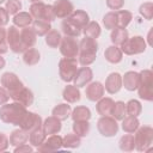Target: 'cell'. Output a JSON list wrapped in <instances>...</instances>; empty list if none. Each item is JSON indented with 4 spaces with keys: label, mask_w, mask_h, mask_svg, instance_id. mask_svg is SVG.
I'll list each match as a JSON object with an SVG mask.
<instances>
[{
    "label": "cell",
    "mask_w": 153,
    "mask_h": 153,
    "mask_svg": "<svg viewBox=\"0 0 153 153\" xmlns=\"http://www.w3.org/2000/svg\"><path fill=\"white\" fill-rule=\"evenodd\" d=\"M26 111H27L26 108L23 106L22 104L17 102H13V103L7 102L6 104L0 106V120L6 124L19 126Z\"/></svg>",
    "instance_id": "cell-1"
},
{
    "label": "cell",
    "mask_w": 153,
    "mask_h": 153,
    "mask_svg": "<svg viewBox=\"0 0 153 153\" xmlns=\"http://www.w3.org/2000/svg\"><path fill=\"white\" fill-rule=\"evenodd\" d=\"M97 51H98V43L94 38L85 36L81 38L79 43V60L78 62L81 66H90L92 65L97 59Z\"/></svg>",
    "instance_id": "cell-2"
},
{
    "label": "cell",
    "mask_w": 153,
    "mask_h": 153,
    "mask_svg": "<svg viewBox=\"0 0 153 153\" xmlns=\"http://www.w3.org/2000/svg\"><path fill=\"white\" fill-rule=\"evenodd\" d=\"M140 85L137 87L139 97L143 100H153V73L151 69H142L140 73Z\"/></svg>",
    "instance_id": "cell-3"
},
{
    "label": "cell",
    "mask_w": 153,
    "mask_h": 153,
    "mask_svg": "<svg viewBox=\"0 0 153 153\" xmlns=\"http://www.w3.org/2000/svg\"><path fill=\"white\" fill-rule=\"evenodd\" d=\"M134 142H135V149L139 152H146L149 149L153 142V129L149 126H142L139 127L135 130L134 135Z\"/></svg>",
    "instance_id": "cell-4"
},
{
    "label": "cell",
    "mask_w": 153,
    "mask_h": 153,
    "mask_svg": "<svg viewBox=\"0 0 153 153\" xmlns=\"http://www.w3.org/2000/svg\"><path fill=\"white\" fill-rule=\"evenodd\" d=\"M30 14L32 16L33 19H38V20H44L48 23H51L53 20H55V13L53 10V5H47L42 1L38 2H32L30 8H29Z\"/></svg>",
    "instance_id": "cell-5"
},
{
    "label": "cell",
    "mask_w": 153,
    "mask_h": 153,
    "mask_svg": "<svg viewBox=\"0 0 153 153\" xmlns=\"http://www.w3.org/2000/svg\"><path fill=\"white\" fill-rule=\"evenodd\" d=\"M78 61L76 59L62 57L59 62V75L62 81L71 82L74 79V75L78 71Z\"/></svg>",
    "instance_id": "cell-6"
},
{
    "label": "cell",
    "mask_w": 153,
    "mask_h": 153,
    "mask_svg": "<svg viewBox=\"0 0 153 153\" xmlns=\"http://www.w3.org/2000/svg\"><path fill=\"white\" fill-rule=\"evenodd\" d=\"M147 43L142 36H134L128 37L127 41L121 45V50L126 55H137L146 50Z\"/></svg>",
    "instance_id": "cell-7"
},
{
    "label": "cell",
    "mask_w": 153,
    "mask_h": 153,
    "mask_svg": "<svg viewBox=\"0 0 153 153\" xmlns=\"http://www.w3.org/2000/svg\"><path fill=\"white\" fill-rule=\"evenodd\" d=\"M97 129L102 136L112 137L118 131V123L112 116H100L97 121Z\"/></svg>",
    "instance_id": "cell-8"
},
{
    "label": "cell",
    "mask_w": 153,
    "mask_h": 153,
    "mask_svg": "<svg viewBox=\"0 0 153 153\" xmlns=\"http://www.w3.org/2000/svg\"><path fill=\"white\" fill-rule=\"evenodd\" d=\"M0 82H1V86L5 87L7 90V92L10 93V98L11 96H13L14 93H17L20 88L24 87V84L22 82V80L18 78V75L16 73H12V72H6L1 75V79H0Z\"/></svg>",
    "instance_id": "cell-9"
},
{
    "label": "cell",
    "mask_w": 153,
    "mask_h": 153,
    "mask_svg": "<svg viewBox=\"0 0 153 153\" xmlns=\"http://www.w3.org/2000/svg\"><path fill=\"white\" fill-rule=\"evenodd\" d=\"M59 48L63 57L76 59L79 55V43L76 42V39H74V37H69V36L62 37Z\"/></svg>",
    "instance_id": "cell-10"
},
{
    "label": "cell",
    "mask_w": 153,
    "mask_h": 153,
    "mask_svg": "<svg viewBox=\"0 0 153 153\" xmlns=\"http://www.w3.org/2000/svg\"><path fill=\"white\" fill-rule=\"evenodd\" d=\"M6 42H7L8 48L13 53H16V54L24 53V48H23V44H22V41H20V32H19L17 26L11 25L7 29V31H6Z\"/></svg>",
    "instance_id": "cell-11"
},
{
    "label": "cell",
    "mask_w": 153,
    "mask_h": 153,
    "mask_svg": "<svg viewBox=\"0 0 153 153\" xmlns=\"http://www.w3.org/2000/svg\"><path fill=\"white\" fill-rule=\"evenodd\" d=\"M42 123H43V120L38 114L32 112V111H26V114L24 115V117L20 121L18 127L22 128L23 130L30 133L35 129L42 128Z\"/></svg>",
    "instance_id": "cell-12"
},
{
    "label": "cell",
    "mask_w": 153,
    "mask_h": 153,
    "mask_svg": "<svg viewBox=\"0 0 153 153\" xmlns=\"http://www.w3.org/2000/svg\"><path fill=\"white\" fill-rule=\"evenodd\" d=\"M93 79V72L88 66H82L80 68H78L74 79H73V85L76 87H85L88 82H91Z\"/></svg>",
    "instance_id": "cell-13"
},
{
    "label": "cell",
    "mask_w": 153,
    "mask_h": 153,
    "mask_svg": "<svg viewBox=\"0 0 153 153\" xmlns=\"http://www.w3.org/2000/svg\"><path fill=\"white\" fill-rule=\"evenodd\" d=\"M53 10L56 18H68L74 11V6L69 0H55L53 4Z\"/></svg>",
    "instance_id": "cell-14"
},
{
    "label": "cell",
    "mask_w": 153,
    "mask_h": 153,
    "mask_svg": "<svg viewBox=\"0 0 153 153\" xmlns=\"http://www.w3.org/2000/svg\"><path fill=\"white\" fill-rule=\"evenodd\" d=\"M104 93H105V88L100 81H91L86 85L85 94H86V98L91 102L99 100L102 97H104Z\"/></svg>",
    "instance_id": "cell-15"
},
{
    "label": "cell",
    "mask_w": 153,
    "mask_h": 153,
    "mask_svg": "<svg viewBox=\"0 0 153 153\" xmlns=\"http://www.w3.org/2000/svg\"><path fill=\"white\" fill-rule=\"evenodd\" d=\"M122 75L117 72H112L110 73L106 79H105V84H104V88L108 93L110 94H115L117 92H120V90L122 88Z\"/></svg>",
    "instance_id": "cell-16"
},
{
    "label": "cell",
    "mask_w": 153,
    "mask_h": 153,
    "mask_svg": "<svg viewBox=\"0 0 153 153\" xmlns=\"http://www.w3.org/2000/svg\"><path fill=\"white\" fill-rule=\"evenodd\" d=\"M62 147V136H60L59 134H51L49 135L44 142L37 147L38 152H55L59 151Z\"/></svg>",
    "instance_id": "cell-17"
},
{
    "label": "cell",
    "mask_w": 153,
    "mask_h": 153,
    "mask_svg": "<svg viewBox=\"0 0 153 153\" xmlns=\"http://www.w3.org/2000/svg\"><path fill=\"white\" fill-rule=\"evenodd\" d=\"M11 98L13 99V102H17V103L22 104L23 106L27 108V106L32 105L35 97H33L32 91H31L30 88H27V87L24 86V87L20 88L17 93H14L13 96H11Z\"/></svg>",
    "instance_id": "cell-18"
},
{
    "label": "cell",
    "mask_w": 153,
    "mask_h": 153,
    "mask_svg": "<svg viewBox=\"0 0 153 153\" xmlns=\"http://www.w3.org/2000/svg\"><path fill=\"white\" fill-rule=\"evenodd\" d=\"M139 85H140V74L137 72L129 71L126 72L124 75L122 76V86H124L127 91H135L137 90Z\"/></svg>",
    "instance_id": "cell-19"
},
{
    "label": "cell",
    "mask_w": 153,
    "mask_h": 153,
    "mask_svg": "<svg viewBox=\"0 0 153 153\" xmlns=\"http://www.w3.org/2000/svg\"><path fill=\"white\" fill-rule=\"evenodd\" d=\"M20 41H22V44H23V48H24V51H25L26 49L32 48L36 44L37 35H36V32L33 31L32 27H30V26L23 27L22 31H20Z\"/></svg>",
    "instance_id": "cell-20"
},
{
    "label": "cell",
    "mask_w": 153,
    "mask_h": 153,
    "mask_svg": "<svg viewBox=\"0 0 153 153\" xmlns=\"http://www.w3.org/2000/svg\"><path fill=\"white\" fill-rule=\"evenodd\" d=\"M61 128H62L61 121H60L57 117H55V116H49V117H47V118L43 121V123H42V129H43V131L47 134V136H48V135H51V134H57V133H60Z\"/></svg>",
    "instance_id": "cell-21"
},
{
    "label": "cell",
    "mask_w": 153,
    "mask_h": 153,
    "mask_svg": "<svg viewBox=\"0 0 153 153\" xmlns=\"http://www.w3.org/2000/svg\"><path fill=\"white\" fill-rule=\"evenodd\" d=\"M68 19L76 26L79 27L81 31L82 29L88 24L90 22V17H88V13L84 10H74L72 12V14L68 17Z\"/></svg>",
    "instance_id": "cell-22"
},
{
    "label": "cell",
    "mask_w": 153,
    "mask_h": 153,
    "mask_svg": "<svg viewBox=\"0 0 153 153\" xmlns=\"http://www.w3.org/2000/svg\"><path fill=\"white\" fill-rule=\"evenodd\" d=\"M114 99L110 97H102L99 100H97L96 110L98 115L100 116H111L112 108H114Z\"/></svg>",
    "instance_id": "cell-23"
},
{
    "label": "cell",
    "mask_w": 153,
    "mask_h": 153,
    "mask_svg": "<svg viewBox=\"0 0 153 153\" xmlns=\"http://www.w3.org/2000/svg\"><path fill=\"white\" fill-rule=\"evenodd\" d=\"M104 57H105V60L108 61V62H110V63H114V65H116V63H120L121 61H122V59H123V53H122V50H121V48L118 47V45H110V47H108L106 49H105V51H104Z\"/></svg>",
    "instance_id": "cell-24"
},
{
    "label": "cell",
    "mask_w": 153,
    "mask_h": 153,
    "mask_svg": "<svg viewBox=\"0 0 153 153\" xmlns=\"http://www.w3.org/2000/svg\"><path fill=\"white\" fill-rule=\"evenodd\" d=\"M62 97L67 103L73 104V103H76L80 100L81 93H80L79 87H76L74 85H67L62 91Z\"/></svg>",
    "instance_id": "cell-25"
},
{
    "label": "cell",
    "mask_w": 153,
    "mask_h": 153,
    "mask_svg": "<svg viewBox=\"0 0 153 153\" xmlns=\"http://www.w3.org/2000/svg\"><path fill=\"white\" fill-rule=\"evenodd\" d=\"M10 145L13 146V147H17L19 145H23V143H26L27 140H29V133L23 130L22 128L19 129H14L11 135H10Z\"/></svg>",
    "instance_id": "cell-26"
},
{
    "label": "cell",
    "mask_w": 153,
    "mask_h": 153,
    "mask_svg": "<svg viewBox=\"0 0 153 153\" xmlns=\"http://www.w3.org/2000/svg\"><path fill=\"white\" fill-rule=\"evenodd\" d=\"M13 25L17 26V27H26V26H30L33 22V18L32 16L30 14V12H18L17 14L13 16Z\"/></svg>",
    "instance_id": "cell-27"
},
{
    "label": "cell",
    "mask_w": 153,
    "mask_h": 153,
    "mask_svg": "<svg viewBox=\"0 0 153 153\" xmlns=\"http://www.w3.org/2000/svg\"><path fill=\"white\" fill-rule=\"evenodd\" d=\"M71 112H72V108L68 103H60L51 110V115L57 117L61 122L71 117Z\"/></svg>",
    "instance_id": "cell-28"
},
{
    "label": "cell",
    "mask_w": 153,
    "mask_h": 153,
    "mask_svg": "<svg viewBox=\"0 0 153 153\" xmlns=\"http://www.w3.org/2000/svg\"><path fill=\"white\" fill-rule=\"evenodd\" d=\"M128 37H129V35H128L127 29L115 27V29L111 30L110 39H111V42H112L114 45H118V47H121V45L127 41Z\"/></svg>",
    "instance_id": "cell-29"
},
{
    "label": "cell",
    "mask_w": 153,
    "mask_h": 153,
    "mask_svg": "<svg viewBox=\"0 0 153 153\" xmlns=\"http://www.w3.org/2000/svg\"><path fill=\"white\" fill-rule=\"evenodd\" d=\"M91 116V110L85 105L75 106L71 112V117L73 121H88Z\"/></svg>",
    "instance_id": "cell-30"
},
{
    "label": "cell",
    "mask_w": 153,
    "mask_h": 153,
    "mask_svg": "<svg viewBox=\"0 0 153 153\" xmlns=\"http://www.w3.org/2000/svg\"><path fill=\"white\" fill-rule=\"evenodd\" d=\"M41 54L35 48H29L23 53V61L26 66H35L39 62Z\"/></svg>",
    "instance_id": "cell-31"
},
{
    "label": "cell",
    "mask_w": 153,
    "mask_h": 153,
    "mask_svg": "<svg viewBox=\"0 0 153 153\" xmlns=\"http://www.w3.org/2000/svg\"><path fill=\"white\" fill-rule=\"evenodd\" d=\"M61 29H62V32L65 33V36H69V37H79L81 35V30L79 27H76L68 18H65L62 20V24H61Z\"/></svg>",
    "instance_id": "cell-32"
},
{
    "label": "cell",
    "mask_w": 153,
    "mask_h": 153,
    "mask_svg": "<svg viewBox=\"0 0 153 153\" xmlns=\"http://www.w3.org/2000/svg\"><path fill=\"white\" fill-rule=\"evenodd\" d=\"M140 127V121L137 120V117L134 116H126L122 120V129L124 133L128 134H134L135 130Z\"/></svg>",
    "instance_id": "cell-33"
},
{
    "label": "cell",
    "mask_w": 153,
    "mask_h": 153,
    "mask_svg": "<svg viewBox=\"0 0 153 153\" xmlns=\"http://www.w3.org/2000/svg\"><path fill=\"white\" fill-rule=\"evenodd\" d=\"M47 139V134L43 131L42 128H38V129H35L29 133V142L32 147H39L44 140Z\"/></svg>",
    "instance_id": "cell-34"
},
{
    "label": "cell",
    "mask_w": 153,
    "mask_h": 153,
    "mask_svg": "<svg viewBox=\"0 0 153 153\" xmlns=\"http://www.w3.org/2000/svg\"><path fill=\"white\" fill-rule=\"evenodd\" d=\"M116 19H117V27L126 29L133 19V13L127 10H118L116 11Z\"/></svg>",
    "instance_id": "cell-35"
},
{
    "label": "cell",
    "mask_w": 153,
    "mask_h": 153,
    "mask_svg": "<svg viewBox=\"0 0 153 153\" xmlns=\"http://www.w3.org/2000/svg\"><path fill=\"white\" fill-rule=\"evenodd\" d=\"M80 145H81V137L78 136V135L74 134V133L66 134V135L62 137V147H65V148L73 149V148L80 147Z\"/></svg>",
    "instance_id": "cell-36"
},
{
    "label": "cell",
    "mask_w": 153,
    "mask_h": 153,
    "mask_svg": "<svg viewBox=\"0 0 153 153\" xmlns=\"http://www.w3.org/2000/svg\"><path fill=\"white\" fill-rule=\"evenodd\" d=\"M82 33L85 36H87V37H91V38L97 39L100 36V33H102L100 25L97 22H94V20L88 22V24L82 29Z\"/></svg>",
    "instance_id": "cell-37"
},
{
    "label": "cell",
    "mask_w": 153,
    "mask_h": 153,
    "mask_svg": "<svg viewBox=\"0 0 153 153\" xmlns=\"http://www.w3.org/2000/svg\"><path fill=\"white\" fill-rule=\"evenodd\" d=\"M73 133L80 137H85L90 133V123L88 121H73L72 126Z\"/></svg>",
    "instance_id": "cell-38"
},
{
    "label": "cell",
    "mask_w": 153,
    "mask_h": 153,
    "mask_svg": "<svg viewBox=\"0 0 153 153\" xmlns=\"http://www.w3.org/2000/svg\"><path fill=\"white\" fill-rule=\"evenodd\" d=\"M118 147L123 152H131L135 149V142H134V135L133 134H126L123 135L118 141Z\"/></svg>",
    "instance_id": "cell-39"
},
{
    "label": "cell",
    "mask_w": 153,
    "mask_h": 153,
    "mask_svg": "<svg viewBox=\"0 0 153 153\" xmlns=\"http://www.w3.org/2000/svg\"><path fill=\"white\" fill-rule=\"evenodd\" d=\"M32 29H33V31L36 32L37 36H45L51 30V25L48 22L35 19L32 22Z\"/></svg>",
    "instance_id": "cell-40"
},
{
    "label": "cell",
    "mask_w": 153,
    "mask_h": 153,
    "mask_svg": "<svg viewBox=\"0 0 153 153\" xmlns=\"http://www.w3.org/2000/svg\"><path fill=\"white\" fill-rule=\"evenodd\" d=\"M61 33L57 31V30H54L51 29L47 35H45V44L49 47V48H57L60 45V42H61Z\"/></svg>",
    "instance_id": "cell-41"
},
{
    "label": "cell",
    "mask_w": 153,
    "mask_h": 153,
    "mask_svg": "<svg viewBox=\"0 0 153 153\" xmlns=\"http://www.w3.org/2000/svg\"><path fill=\"white\" fill-rule=\"evenodd\" d=\"M126 111L128 116L137 117L142 111V105L137 99H130L126 103Z\"/></svg>",
    "instance_id": "cell-42"
},
{
    "label": "cell",
    "mask_w": 153,
    "mask_h": 153,
    "mask_svg": "<svg viewBox=\"0 0 153 153\" xmlns=\"http://www.w3.org/2000/svg\"><path fill=\"white\" fill-rule=\"evenodd\" d=\"M111 116L116 120V121H122L126 116H127V111H126V103L122 100H117L114 103V108H112V112Z\"/></svg>",
    "instance_id": "cell-43"
},
{
    "label": "cell",
    "mask_w": 153,
    "mask_h": 153,
    "mask_svg": "<svg viewBox=\"0 0 153 153\" xmlns=\"http://www.w3.org/2000/svg\"><path fill=\"white\" fill-rule=\"evenodd\" d=\"M103 25L108 30H112L117 27V19H116V11L115 12H108L103 17Z\"/></svg>",
    "instance_id": "cell-44"
},
{
    "label": "cell",
    "mask_w": 153,
    "mask_h": 153,
    "mask_svg": "<svg viewBox=\"0 0 153 153\" xmlns=\"http://www.w3.org/2000/svg\"><path fill=\"white\" fill-rule=\"evenodd\" d=\"M23 5L20 2V0H6L5 2V8L8 12V14H17L18 12H20Z\"/></svg>",
    "instance_id": "cell-45"
},
{
    "label": "cell",
    "mask_w": 153,
    "mask_h": 153,
    "mask_svg": "<svg viewBox=\"0 0 153 153\" xmlns=\"http://www.w3.org/2000/svg\"><path fill=\"white\" fill-rule=\"evenodd\" d=\"M139 12H140V14L145 19L151 20L153 18V4L151 1H147V2L141 4L140 7H139Z\"/></svg>",
    "instance_id": "cell-46"
},
{
    "label": "cell",
    "mask_w": 153,
    "mask_h": 153,
    "mask_svg": "<svg viewBox=\"0 0 153 153\" xmlns=\"http://www.w3.org/2000/svg\"><path fill=\"white\" fill-rule=\"evenodd\" d=\"M6 29L4 26H0V55L6 54L8 51V45L6 42Z\"/></svg>",
    "instance_id": "cell-47"
},
{
    "label": "cell",
    "mask_w": 153,
    "mask_h": 153,
    "mask_svg": "<svg viewBox=\"0 0 153 153\" xmlns=\"http://www.w3.org/2000/svg\"><path fill=\"white\" fill-rule=\"evenodd\" d=\"M106 6L110 10H121L124 6V0H106Z\"/></svg>",
    "instance_id": "cell-48"
},
{
    "label": "cell",
    "mask_w": 153,
    "mask_h": 153,
    "mask_svg": "<svg viewBox=\"0 0 153 153\" xmlns=\"http://www.w3.org/2000/svg\"><path fill=\"white\" fill-rule=\"evenodd\" d=\"M10 22V14L5 7L0 6V26H6Z\"/></svg>",
    "instance_id": "cell-49"
},
{
    "label": "cell",
    "mask_w": 153,
    "mask_h": 153,
    "mask_svg": "<svg viewBox=\"0 0 153 153\" xmlns=\"http://www.w3.org/2000/svg\"><path fill=\"white\" fill-rule=\"evenodd\" d=\"M32 151H33V147L27 143H23L14 147V153H31Z\"/></svg>",
    "instance_id": "cell-50"
},
{
    "label": "cell",
    "mask_w": 153,
    "mask_h": 153,
    "mask_svg": "<svg viewBox=\"0 0 153 153\" xmlns=\"http://www.w3.org/2000/svg\"><path fill=\"white\" fill-rule=\"evenodd\" d=\"M10 146V140L8 137L4 134V133H0V152H5Z\"/></svg>",
    "instance_id": "cell-51"
},
{
    "label": "cell",
    "mask_w": 153,
    "mask_h": 153,
    "mask_svg": "<svg viewBox=\"0 0 153 153\" xmlns=\"http://www.w3.org/2000/svg\"><path fill=\"white\" fill-rule=\"evenodd\" d=\"M10 100V93L5 87H0V106L6 104Z\"/></svg>",
    "instance_id": "cell-52"
},
{
    "label": "cell",
    "mask_w": 153,
    "mask_h": 153,
    "mask_svg": "<svg viewBox=\"0 0 153 153\" xmlns=\"http://www.w3.org/2000/svg\"><path fill=\"white\" fill-rule=\"evenodd\" d=\"M5 65H6V61H5V59L0 55V69H2V68L5 67Z\"/></svg>",
    "instance_id": "cell-53"
},
{
    "label": "cell",
    "mask_w": 153,
    "mask_h": 153,
    "mask_svg": "<svg viewBox=\"0 0 153 153\" xmlns=\"http://www.w3.org/2000/svg\"><path fill=\"white\" fill-rule=\"evenodd\" d=\"M30 2H38V1H42V0H29Z\"/></svg>",
    "instance_id": "cell-54"
},
{
    "label": "cell",
    "mask_w": 153,
    "mask_h": 153,
    "mask_svg": "<svg viewBox=\"0 0 153 153\" xmlns=\"http://www.w3.org/2000/svg\"><path fill=\"white\" fill-rule=\"evenodd\" d=\"M4 2H6V0H0V5H1V4H4Z\"/></svg>",
    "instance_id": "cell-55"
}]
</instances>
